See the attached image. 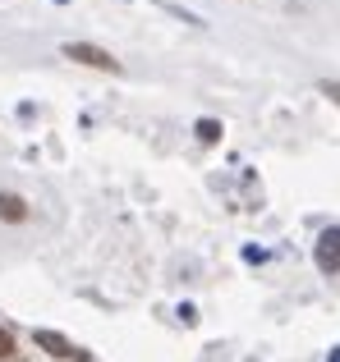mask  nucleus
Returning <instances> with one entry per match:
<instances>
[{
    "label": "nucleus",
    "mask_w": 340,
    "mask_h": 362,
    "mask_svg": "<svg viewBox=\"0 0 340 362\" xmlns=\"http://www.w3.org/2000/svg\"><path fill=\"white\" fill-rule=\"evenodd\" d=\"M60 55L74 60V64H88V69H101V74H120V69H125L110 51H101V46H92V42H64Z\"/></svg>",
    "instance_id": "1"
},
{
    "label": "nucleus",
    "mask_w": 340,
    "mask_h": 362,
    "mask_svg": "<svg viewBox=\"0 0 340 362\" xmlns=\"http://www.w3.org/2000/svg\"><path fill=\"white\" fill-rule=\"evenodd\" d=\"M313 262H317V271H327V275H336V271H340V225H332V230L317 234V243H313Z\"/></svg>",
    "instance_id": "2"
},
{
    "label": "nucleus",
    "mask_w": 340,
    "mask_h": 362,
    "mask_svg": "<svg viewBox=\"0 0 340 362\" xmlns=\"http://www.w3.org/2000/svg\"><path fill=\"white\" fill-rule=\"evenodd\" d=\"M33 344L42 349V354H51L55 362H74V358H79V349H74V339H64L60 330H33Z\"/></svg>",
    "instance_id": "3"
},
{
    "label": "nucleus",
    "mask_w": 340,
    "mask_h": 362,
    "mask_svg": "<svg viewBox=\"0 0 340 362\" xmlns=\"http://www.w3.org/2000/svg\"><path fill=\"white\" fill-rule=\"evenodd\" d=\"M0 221H9V225L28 221V202L18 193H0Z\"/></svg>",
    "instance_id": "4"
},
{
    "label": "nucleus",
    "mask_w": 340,
    "mask_h": 362,
    "mask_svg": "<svg viewBox=\"0 0 340 362\" xmlns=\"http://www.w3.org/2000/svg\"><path fill=\"white\" fill-rule=\"evenodd\" d=\"M198 138L203 142H221V124L216 119H198Z\"/></svg>",
    "instance_id": "5"
},
{
    "label": "nucleus",
    "mask_w": 340,
    "mask_h": 362,
    "mask_svg": "<svg viewBox=\"0 0 340 362\" xmlns=\"http://www.w3.org/2000/svg\"><path fill=\"white\" fill-rule=\"evenodd\" d=\"M0 358H14V335L0 326Z\"/></svg>",
    "instance_id": "6"
},
{
    "label": "nucleus",
    "mask_w": 340,
    "mask_h": 362,
    "mask_svg": "<svg viewBox=\"0 0 340 362\" xmlns=\"http://www.w3.org/2000/svg\"><path fill=\"white\" fill-rule=\"evenodd\" d=\"M327 88V97H336V106H340V83H322Z\"/></svg>",
    "instance_id": "7"
},
{
    "label": "nucleus",
    "mask_w": 340,
    "mask_h": 362,
    "mask_svg": "<svg viewBox=\"0 0 340 362\" xmlns=\"http://www.w3.org/2000/svg\"><path fill=\"white\" fill-rule=\"evenodd\" d=\"M332 362H340V349H332Z\"/></svg>",
    "instance_id": "8"
},
{
    "label": "nucleus",
    "mask_w": 340,
    "mask_h": 362,
    "mask_svg": "<svg viewBox=\"0 0 340 362\" xmlns=\"http://www.w3.org/2000/svg\"><path fill=\"white\" fill-rule=\"evenodd\" d=\"M74 362H88V354H79V358H74Z\"/></svg>",
    "instance_id": "9"
},
{
    "label": "nucleus",
    "mask_w": 340,
    "mask_h": 362,
    "mask_svg": "<svg viewBox=\"0 0 340 362\" xmlns=\"http://www.w3.org/2000/svg\"><path fill=\"white\" fill-rule=\"evenodd\" d=\"M55 5H64V0H55Z\"/></svg>",
    "instance_id": "10"
}]
</instances>
